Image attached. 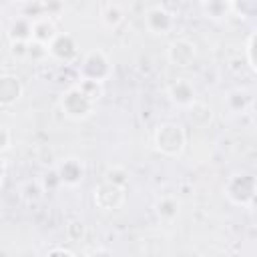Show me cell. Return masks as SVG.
<instances>
[{
  "instance_id": "cell-1",
  "label": "cell",
  "mask_w": 257,
  "mask_h": 257,
  "mask_svg": "<svg viewBox=\"0 0 257 257\" xmlns=\"http://www.w3.org/2000/svg\"><path fill=\"white\" fill-rule=\"evenodd\" d=\"M96 102L98 100H94L78 82L68 86L58 98V106H60L62 114L70 120H76V122L86 120L88 116H92V112L96 108Z\"/></svg>"
},
{
  "instance_id": "cell-2",
  "label": "cell",
  "mask_w": 257,
  "mask_h": 257,
  "mask_svg": "<svg viewBox=\"0 0 257 257\" xmlns=\"http://www.w3.org/2000/svg\"><path fill=\"white\" fill-rule=\"evenodd\" d=\"M153 145L163 157L179 159L187 147L185 128L179 122H161L153 133Z\"/></svg>"
},
{
  "instance_id": "cell-3",
  "label": "cell",
  "mask_w": 257,
  "mask_h": 257,
  "mask_svg": "<svg viewBox=\"0 0 257 257\" xmlns=\"http://www.w3.org/2000/svg\"><path fill=\"white\" fill-rule=\"evenodd\" d=\"M78 74L84 80H94V82L104 84L112 74V60L108 52L102 48L88 50L78 64Z\"/></svg>"
},
{
  "instance_id": "cell-4",
  "label": "cell",
  "mask_w": 257,
  "mask_h": 257,
  "mask_svg": "<svg viewBox=\"0 0 257 257\" xmlns=\"http://www.w3.org/2000/svg\"><path fill=\"white\" fill-rule=\"evenodd\" d=\"M257 183L251 175H233L225 185V197L237 207H251L255 201Z\"/></svg>"
},
{
  "instance_id": "cell-5",
  "label": "cell",
  "mask_w": 257,
  "mask_h": 257,
  "mask_svg": "<svg viewBox=\"0 0 257 257\" xmlns=\"http://www.w3.org/2000/svg\"><path fill=\"white\" fill-rule=\"evenodd\" d=\"M92 201L102 211H116L126 201V187L114 185L110 181H102L92 191Z\"/></svg>"
},
{
  "instance_id": "cell-6",
  "label": "cell",
  "mask_w": 257,
  "mask_h": 257,
  "mask_svg": "<svg viewBox=\"0 0 257 257\" xmlns=\"http://www.w3.org/2000/svg\"><path fill=\"white\" fill-rule=\"evenodd\" d=\"M143 24H145V28H147L151 34H155V36H165V34H169V32L173 30L175 18H173V14H171L165 6L157 4V6H151V8L145 10Z\"/></svg>"
},
{
  "instance_id": "cell-7",
  "label": "cell",
  "mask_w": 257,
  "mask_h": 257,
  "mask_svg": "<svg viewBox=\"0 0 257 257\" xmlns=\"http://www.w3.org/2000/svg\"><path fill=\"white\" fill-rule=\"evenodd\" d=\"M48 54H50L54 60L64 62V64L74 62V60L78 58V42H76V38H74L72 34H68V32H58V34L50 40V44H48Z\"/></svg>"
},
{
  "instance_id": "cell-8",
  "label": "cell",
  "mask_w": 257,
  "mask_h": 257,
  "mask_svg": "<svg viewBox=\"0 0 257 257\" xmlns=\"http://www.w3.org/2000/svg\"><path fill=\"white\" fill-rule=\"evenodd\" d=\"M167 60L173 66L187 68L197 60V46L189 38H177L167 46Z\"/></svg>"
},
{
  "instance_id": "cell-9",
  "label": "cell",
  "mask_w": 257,
  "mask_h": 257,
  "mask_svg": "<svg viewBox=\"0 0 257 257\" xmlns=\"http://www.w3.org/2000/svg\"><path fill=\"white\" fill-rule=\"evenodd\" d=\"M169 100L179 108H189L197 100V90L189 78H177L167 86Z\"/></svg>"
},
{
  "instance_id": "cell-10",
  "label": "cell",
  "mask_w": 257,
  "mask_h": 257,
  "mask_svg": "<svg viewBox=\"0 0 257 257\" xmlns=\"http://www.w3.org/2000/svg\"><path fill=\"white\" fill-rule=\"evenodd\" d=\"M54 169H56V173L60 177V183L64 187H78L82 183V179H84V165L74 157L64 159Z\"/></svg>"
},
{
  "instance_id": "cell-11",
  "label": "cell",
  "mask_w": 257,
  "mask_h": 257,
  "mask_svg": "<svg viewBox=\"0 0 257 257\" xmlns=\"http://www.w3.org/2000/svg\"><path fill=\"white\" fill-rule=\"evenodd\" d=\"M24 94V86L16 74H0V106L16 104Z\"/></svg>"
},
{
  "instance_id": "cell-12",
  "label": "cell",
  "mask_w": 257,
  "mask_h": 257,
  "mask_svg": "<svg viewBox=\"0 0 257 257\" xmlns=\"http://www.w3.org/2000/svg\"><path fill=\"white\" fill-rule=\"evenodd\" d=\"M58 34L56 22L50 16H36L32 18V40L42 42V44H50V40Z\"/></svg>"
},
{
  "instance_id": "cell-13",
  "label": "cell",
  "mask_w": 257,
  "mask_h": 257,
  "mask_svg": "<svg viewBox=\"0 0 257 257\" xmlns=\"http://www.w3.org/2000/svg\"><path fill=\"white\" fill-rule=\"evenodd\" d=\"M155 213L163 223H173L181 213V201L175 195H163L155 203Z\"/></svg>"
},
{
  "instance_id": "cell-14",
  "label": "cell",
  "mask_w": 257,
  "mask_h": 257,
  "mask_svg": "<svg viewBox=\"0 0 257 257\" xmlns=\"http://www.w3.org/2000/svg\"><path fill=\"white\" fill-rule=\"evenodd\" d=\"M8 38H10V42L32 40V18L30 16H18L16 20H12V24L8 28Z\"/></svg>"
},
{
  "instance_id": "cell-15",
  "label": "cell",
  "mask_w": 257,
  "mask_h": 257,
  "mask_svg": "<svg viewBox=\"0 0 257 257\" xmlns=\"http://www.w3.org/2000/svg\"><path fill=\"white\" fill-rule=\"evenodd\" d=\"M201 6H203V12L213 20H221L227 14H231V2L229 0H203Z\"/></svg>"
},
{
  "instance_id": "cell-16",
  "label": "cell",
  "mask_w": 257,
  "mask_h": 257,
  "mask_svg": "<svg viewBox=\"0 0 257 257\" xmlns=\"http://www.w3.org/2000/svg\"><path fill=\"white\" fill-rule=\"evenodd\" d=\"M247 104H249V96L243 90H231L225 96V106L231 112H243L247 108Z\"/></svg>"
},
{
  "instance_id": "cell-17",
  "label": "cell",
  "mask_w": 257,
  "mask_h": 257,
  "mask_svg": "<svg viewBox=\"0 0 257 257\" xmlns=\"http://www.w3.org/2000/svg\"><path fill=\"white\" fill-rule=\"evenodd\" d=\"M122 20H124V12H122V8H120L118 4H108V6L104 8V12H102V22H104V26H108V28H118V24H122Z\"/></svg>"
},
{
  "instance_id": "cell-18",
  "label": "cell",
  "mask_w": 257,
  "mask_h": 257,
  "mask_svg": "<svg viewBox=\"0 0 257 257\" xmlns=\"http://www.w3.org/2000/svg\"><path fill=\"white\" fill-rule=\"evenodd\" d=\"M104 181H110L114 185H120V187H128V171L124 167H108V171L104 173Z\"/></svg>"
},
{
  "instance_id": "cell-19",
  "label": "cell",
  "mask_w": 257,
  "mask_h": 257,
  "mask_svg": "<svg viewBox=\"0 0 257 257\" xmlns=\"http://www.w3.org/2000/svg\"><path fill=\"white\" fill-rule=\"evenodd\" d=\"M44 193V187L40 181H26L24 187H22V197L26 201H38Z\"/></svg>"
},
{
  "instance_id": "cell-20",
  "label": "cell",
  "mask_w": 257,
  "mask_h": 257,
  "mask_svg": "<svg viewBox=\"0 0 257 257\" xmlns=\"http://www.w3.org/2000/svg\"><path fill=\"white\" fill-rule=\"evenodd\" d=\"M48 54V46L42 44V42H36V40H28V52H26V58H32V60H44Z\"/></svg>"
},
{
  "instance_id": "cell-21",
  "label": "cell",
  "mask_w": 257,
  "mask_h": 257,
  "mask_svg": "<svg viewBox=\"0 0 257 257\" xmlns=\"http://www.w3.org/2000/svg\"><path fill=\"white\" fill-rule=\"evenodd\" d=\"M253 52H255V32H251V34H249V38H247V44H245L247 64H249L251 72H255V70H257V64H255V56H253Z\"/></svg>"
},
{
  "instance_id": "cell-22",
  "label": "cell",
  "mask_w": 257,
  "mask_h": 257,
  "mask_svg": "<svg viewBox=\"0 0 257 257\" xmlns=\"http://www.w3.org/2000/svg\"><path fill=\"white\" fill-rule=\"evenodd\" d=\"M40 183H42L44 191H54L56 187H60V185H62V183H60V177H58V173H56V169L48 171V173L44 175V179H42Z\"/></svg>"
},
{
  "instance_id": "cell-23",
  "label": "cell",
  "mask_w": 257,
  "mask_h": 257,
  "mask_svg": "<svg viewBox=\"0 0 257 257\" xmlns=\"http://www.w3.org/2000/svg\"><path fill=\"white\" fill-rule=\"evenodd\" d=\"M12 147V133L6 124H0V153H6Z\"/></svg>"
},
{
  "instance_id": "cell-24",
  "label": "cell",
  "mask_w": 257,
  "mask_h": 257,
  "mask_svg": "<svg viewBox=\"0 0 257 257\" xmlns=\"http://www.w3.org/2000/svg\"><path fill=\"white\" fill-rule=\"evenodd\" d=\"M26 52H28V42H10V54L18 60L26 58Z\"/></svg>"
},
{
  "instance_id": "cell-25",
  "label": "cell",
  "mask_w": 257,
  "mask_h": 257,
  "mask_svg": "<svg viewBox=\"0 0 257 257\" xmlns=\"http://www.w3.org/2000/svg\"><path fill=\"white\" fill-rule=\"evenodd\" d=\"M48 255H74V251H70V249H64V247H56V249H48L46 251Z\"/></svg>"
},
{
  "instance_id": "cell-26",
  "label": "cell",
  "mask_w": 257,
  "mask_h": 257,
  "mask_svg": "<svg viewBox=\"0 0 257 257\" xmlns=\"http://www.w3.org/2000/svg\"><path fill=\"white\" fill-rule=\"evenodd\" d=\"M36 2H40L42 6H50V4H58L60 0H36Z\"/></svg>"
},
{
  "instance_id": "cell-27",
  "label": "cell",
  "mask_w": 257,
  "mask_h": 257,
  "mask_svg": "<svg viewBox=\"0 0 257 257\" xmlns=\"http://www.w3.org/2000/svg\"><path fill=\"white\" fill-rule=\"evenodd\" d=\"M2 177H4V161H2V153H0V183H2Z\"/></svg>"
},
{
  "instance_id": "cell-28",
  "label": "cell",
  "mask_w": 257,
  "mask_h": 257,
  "mask_svg": "<svg viewBox=\"0 0 257 257\" xmlns=\"http://www.w3.org/2000/svg\"><path fill=\"white\" fill-rule=\"evenodd\" d=\"M6 2H12V4H20V2H26V0H6Z\"/></svg>"
},
{
  "instance_id": "cell-29",
  "label": "cell",
  "mask_w": 257,
  "mask_h": 257,
  "mask_svg": "<svg viewBox=\"0 0 257 257\" xmlns=\"http://www.w3.org/2000/svg\"><path fill=\"white\" fill-rule=\"evenodd\" d=\"M197 2H203V0H197Z\"/></svg>"
}]
</instances>
